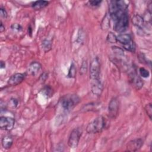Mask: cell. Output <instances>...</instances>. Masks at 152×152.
<instances>
[{
  "mask_svg": "<svg viewBox=\"0 0 152 152\" xmlns=\"http://www.w3.org/2000/svg\"><path fill=\"white\" fill-rule=\"evenodd\" d=\"M106 125V119L102 116H99L88 124L86 128V131L89 134L98 133L105 129Z\"/></svg>",
  "mask_w": 152,
  "mask_h": 152,
  "instance_id": "obj_1",
  "label": "cell"
},
{
  "mask_svg": "<svg viewBox=\"0 0 152 152\" xmlns=\"http://www.w3.org/2000/svg\"><path fill=\"white\" fill-rule=\"evenodd\" d=\"M80 101L77 94H67L63 96L61 100V105L64 109L70 110Z\"/></svg>",
  "mask_w": 152,
  "mask_h": 152,
  "instance_id": "obj_2",
  "label": "cell"
},
{
  "mask_svg": "<svg viewBox=\"0 0 152 152\" xmlns=\"http://www.w3.org/2000/svg\"><path fill=\"white\" fill-rule=\"evenodd\" d=\"M117 42L123 45L124 48L127 51L134 52L136 49V46L134 42L130 35L121 34L117 36Z\"/></svg>",
  "mask_w": 152,
  "mask_h": 152,
  "instance_id": "obj_3",
  "label": "cell"
},
{
  "mask_svg": "<svg viewBox=\"0 0 152 152\" xmlns=\"http://www.w3.org/2000/svg\"><path fill=\"white\" fill-rule=\"evenodd\" d=\"M100 65L98 57L94 58L91 62L90 66V78L91 80L100 79Z\"/></svg>",
  "mask_w": 152,
  "mask_h": 152,
  "instance_id": "obj_4",
  "label": "cell"
},
{
  "mask_svg": "<svg viewBox=\"0 0 152 152\" xmlns=\"http://www.w3.org/2000/svg\"><path fill=\"white\" fill-rule=\"evenodd\" d=\"M82 131L79 129H75L70 133L68 138V145L70 148H77L80 140Z\"/></svg>",
  "mask_w": 152,
  "mask_h": 152,
  "instance_id": "obj_5",
  "label": "cell"
},
{
  "mask_svg": "<svg viewBox=\"0 0 152 152\" xmlns=\"http://www.w3.org/2000/svg\"><path fill=\"white\" fill-rule=\"evenodd\" d=\"M114 23V29L118 33H123L125 31L129 26V15L119 19Z\"/></svg>",
  "mask_w": 152,
  "mask_h": 152,
  "instance_id": "obj_6",
  "label": "cell"
},
{
  "mask_svg": "<svg viewBox=\"0 0 152 152\" xmlns=\"http://www.w3.org/2000/svg\"><path fill=\"white\" fill-rule=\"evenodd\" d=\"M129 77L130 82L135 89L137 90L141 89L143 86V82L141 77L137 74L135 69L134 68L130 70Z\"/></svg>",
  "mask_w": 152,
  "mask_h": 152,
  "instance_id": "obj_7",
  "label": "cell"
},
{
  "mask_svg": "<svg viewBox=\"0 0 152 152\" xmlns=\"http://www.w3.org/2000/svg\"><path fill=\"white\" fill-rule=\"evenodd\" d=\"M119 108V103L118 100L115 98L112 99L108 105L109 117L112 119H115L118 115Z\"/></svg>",
  "mask_w": 152,
  "mask_h": 152,
  "instance_id": "obj_8",
  "label": "cell"
},
{
  "mask_svg": "<svg viewBox=\"0 0 152 152\" xmlns=\"http://www.w3.org/2000/svg\"><path fill=\"white\" fill-rule=\"evenodd\" d=\"M15 124V120L13 118L7 117H1L0 118V128L1 130L11 131Z\"/></svg>",
  "mask_w": 152,
  "mask_h": 152,
  "instance_id": "obj_9",
  "label": "cell"
},
{
  "mask_svg": "<svg viewBox=\"0 0 152 152\" xmlns=\"http://www.w3.org/2000/svg\"><path fill=\"white\" fill-rule=\"evenodd\" d=\"M103 89V84L100 79L91 80V90L93 94L100 96Z\"/></svg>",
  "mask_w": 152,
  "mask_h": 152,
  "instance_id": "obj_10",
  "label": "cell"
},
{
  "mask_svg": "<svg viewBox=\"0 0 152 152\" xmlns=\"http://www.w3.org/2000/svg\"><path fill=\"white\" fill-rule=\"evenodd\" d=\"M143 145V140L141 139L133 140L129 142L126 147V150L129 151H136L141 149Z\"/></svg>",
  "mask_w": 152,
  "mask_h": 152,
  "instance_id": "obj_11",
  "label": "cell"
},
{
  "mask_svg": "<svg viewBox=\"0 0 152 152\" xmlns=\"http://www.w3.org/2000/svg\"><path fill=\"white\" fill-rule=\"evenodd\" d=\"M25 78V74L23 73H16L12 75L8 80V84L15 86L20 84Z\"/></svg>",
  "mask_w": 152,
  "mask_h": 152,
  "instance_id": "obj_12",
  "label": "cell"
},
{
  "mask_svg": "<svg viewBox=\"0 0 152 152\" xmlns=\"http://www.w3.org/2000/svg\"><path fill=\"white\" fill-rule=\"evenodd\" d=\"M41 65L39 62L36 61L32 62L28 67V73L31 76H35L39 73L40 70H41Z\"/></svg>",
  "mask_w": 152,
  "mask_h": 152,
  "instance_id": "obj_13",
  "label": "cell"
},
{
  "mask_svg": "<svg viewBox=\"0 0 152 152\" xmlns=\"http://www.w3.org/2000/svg\"><path fill=\"white\" fill-rule=\"evenodd\" d=\"M132 23L133 25L139 29L143 30L145 26V22L143 17L139 14L135 15L133 17Z\"/></svg>",
  "mask_w": 152,
  "mask_h": 152,
  "instance_id": "obj_14",
  "label": "cell"
},
{
  "mask_svg": "<svg viewBox=\"0 0 152 152\" xmlns=\"http://www.w3.org/2000/svg\"><path fill=\"white\" fill-rule=\"evenodd\" d=\"M2 146L5 149H10L13 143V139L10 135H5L1 140Z\"/></svg>",
  "mask_w": 152,
  "mask_h": 152,
  "instance_id": "obj_15",
  "label": "cell"
},
{
  "mask_svg": "<svg viewBox=\"0 0 152 152\" xmlns=\"http://www.w3.org/2000/svg\"><path fill=\"white\" fill-rule=\"evenodd\" d=\"M49 4L48 1H37L33 3L32 4V8L35 10H42L46 7H47Z\"/></svg>",
  "mask_w": 152,
  "mask_h": 152,
  "instance_id": "obj_16",
  "label": "cell"
},
{
  "mask_svg": "<svg viewBox=\"0 0 152 152\" xmlns=\"http://www.w3.org/2000/svg\"><path fill=\"white\" fill-rule=\"evenodd\" d=\"M42 47L45 52H49L52 48L51 41H49V40H46V39L44 40L42 43Z\"/></svg>",
  "mask_w": 152,
  "mask_h": 152,
  "instance_id": "obj_17",
  "label": "cell"
},
{
  "mask_svg": "<svg viewBox=\"0 0 152 152\" xmlns=\"http://www.w3.org/2000/svg\"><path fill=\"white\" fill-rule=\"evenodd\" d=\"M77 73V69L74 62H72L68 71V77L69 78H75Z\"/></svg>",
  "mask_w": 152,
  "mask_h": 152,
  "instance_id": "obj_18",
  "label": "cell"
},
{
  "mask_svg": "<svg viewBox=\"0 0 152 152\" xmlns=\"http://www.w3.org/2000/svg\"><path fill=\"white\" fill-rule=\"evenodd\" d=\"M112 50L114 54L117 56V57H123L124 56V50L121 48H120L119 47L117 46H112Z\"/></svg>",
  "mask_w": 152,
  "mask_h": 152,
  "instance_id": "obj_19",
  "label": "cell"
},
{
  "mask_svg": "<svg viewBox=\"0 0 152 152\" xmlns=\"http://www.w3.org/2000/svg\"><path fill=\"white\" fill-rule=\"evenodd\" d=\"M110 27V20L108 15L106 14L102 20L101 24V27L103 30H107Z\"/></svg>",
  "mask_w": 152,
  "mask_h": 152,
  "instance_id": "obj_20",
  "label": "cell"
},
{
  "mask_svg": "<svg viewBox=\"0 0 152 152\" xmlns=\"http://www.w3.org/2000/svg\"><path fill=\"white\" fill-rule=\"evenodd\" d=\"M107 41L111 44H115L117 42V38L116 35L112 32H109L107 36Z\"/></svg>",
  "mask_w": 152,
  "mask_h": 152,
  "instance_id": "obj_21",
  "label": "cell"
},
{
  "mask_svg": "<svg viewBox=\"0 0 152 152\" xmlns=\"http://www.w3.org/2000/svg\"><path fill=\"white\" fill-rule=\"evenodd\" d=\"M85 37L84 35V32L83 29H80L78 32V36H77V42L79 44H82L84 42Z\"/></svg>",
  "mask_w": 152,
  "mask_h": 152,
  "instance_id": "obj_22",
  "label": "cell"
},
{
  "mask_svg": "<svg viewBox=\"0 0 152 152\" xmlns=\"http://www.w3.org/2000/svg\"><path fill=\"white\" fill-rule=\"evenodd\" d=\"M139 72H140V76L143 77V78H148L150 76L149 71L145 68H143V67L140 68L139 69Z\"/></svg>",
  "mask_w": 152,
  "mask_h": 152,
  "instance_id": "obj_23",
  "label": "cell"
},
{
  "mask_svg": "<svg viewBox=\"0 0 152 152\" xmlns=\"http://www.w3.org/2000/svg\"><path fill=\"white\" fill-rule=\"evenodd\" d=\"M145 111L147 114V115L149 116V118L150 119H151V116H152V105H151V103H149L147 104L146 105L145 108Z\"/></svg>",
  "mask_w": 152,
  "mask_h": 152,
  "instance_id": "obj_24",
  "label": "cell"
},
{
  "mask_svg": "<svg viewBox=\"0 0 152 152\" xmlns=\"http://www.w3.org/2000/svg\"><path fill=\"white\" fill-rule=\"evenodd\" d=\"M43 92L45 94V96H46L47 97H50L52 96V89L49 87V86H46L45 87L44 90H43Z\"/></svg>",
  "mask_w": 152,
  "mask_h": 152,
  "instance_id": "obj_25",
  "label": "cell"
},
{
  "mask_svg": "<svg viewBox=\"0 0 152 152\" xmlns=\"http://www.w3.org/2000/svg\"><path fill=\"white\" fill-rule=\"evenodd\" d=\"M96 104H95V103L87 104L86 105L84 106L83 109H84L86 111L93 110H94V109H96Z\"/></svg>",
  "mask_w": 152,
  "mask_h": 152,
  "instance_id": "obj_26",
  "label": "cell"
},
{
  "mask_svg": "<svg viewBox=\"0 0 152 152\" xmlns=\"http://www.w3.org/2000/svg\"><path fill=\"white\" fill-rule=\"evenodd\" d=\"M87 70V64L86 61H84L82 62V66L80 68V74H84L86 73Z\"/></svg>",
  "mask_w": 152,
  "mask_h": 152,
  "instance_id": "obj_27",
  "label": "cell"
},
{
  "mask_svg": "<svg viewBox=\"0 0 152 152\" xmlns=\"http://www.w3.org/2000/svg\"><path fill=\"white\" fill-rule=\"evenodd\" d=\"M101 3H102V1H95V0H94V1H89V2H88L90 7H94V8L98 7L99 6H100Z\"/></svg>",
  "mask_w": 152,
  "mask_h": 152,
  "instance_id": "obj_28",
  "label": "cell"
},
{
  "mask_svg": "<svg viewBox=\"0 0 152 152\" xmlns=\"http://www.w3.org/2000/svg\"><path fill=\"white\" fill-rule=\"evenodd\" d=\"M11 29L14 31H19V32L22 30L21 26L18 25V24H13V25L11 26Z\"/></svg>",
  "mask_w": 152,
  "mask_h": 152,
  "instance_id": "obj_29",
  "label": "cell"
},
{
  "mask_svg": "<svg viewBox=\"0 0 152 152\" xmlns=\"http://www.w3.org/2000/svg\"><path fill=\"white\" fill-rule=\"evenodd\" d=\"M10 106L12 108H15L18 105V100L16 99L12 98L10 99Z\"/></svg>",
  "mask_w": 152,
  "mask_h": 152,
  "instance_id": "obj_30",
  "label": "cell"
},
{
  "mask_svg": "<svg viewBox=\"0 0 152 152\" xmlns=\"http://www.w3.org/2000/svg\"><path fill=\"white\" fill-rule=\"evenodd\" d=\"M0 14H1V16L2 17L5 18V19L7 17V13L6 10L2 7H1V9H0Z\"/></svg>",
  "mask_w": 152,
  "mask_h": 152,
  "instance_id": "obj_31",
  "label": "cell"
},
{
  "mask_svg": "<svg viewBox=\"0 0 152 152\" xmlns=\"http://www.w3.org/2000/svg\"><path fill=\"white\" fill-rule=\"evenodd\" d=\"M5 26H4L2 21H1V26H0V32L3 33L4 31H5Z\"/></svg>",
  "mask_w": 152,
  "mask_h": 152,
  "instance_id": "obj_32",
  "label": "cell"
},
{
  "mask_svg": "<svg viewBox=\"0 0 152 152\" xmlns=\"http://www.w3.org/2000/svg\"><path fill=\"white\" fill-rule=\"evenodd\" d=\"M5 62L4 61H1V68H5Z\"/></svg>",
  "mask_w": 152,
  "mask_h": 152,
  "instance_id": "obj_33",
  "label": "cell"
}]
</instances>
